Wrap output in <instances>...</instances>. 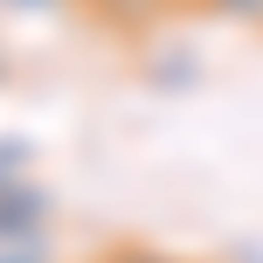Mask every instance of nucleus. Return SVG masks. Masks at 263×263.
I'll use <instances>...</instances> for the list:
<instances>
[{
    "label": "nucleus",
    "mask_w": 263,
    "mask_h": 263,
    "mask_svg": "<svg viewBox=\"0 0 263 263\" xmlns=\"http://www.w3.org/2000/svg\"><path fill=\"white\" fill-rule=\"evenodd\" d=\"M97 263H173V256H159V250H139V242H125V250H104Z\"/></svg>",
    "instance_id": "5"
},
{
    "label": "nucleus",
    "mask_w": 263,
    "mask_h": 263,
    "mask_svg": "<svg viewBox=\"0 0 263 263\" xmlns=\"http://www.w3.org/2000/svg\"><path fill=\"white\" fill-rule=\"evenodd\" d=\"M208 14H222V21H242V28H263V0H201Z\"/></svg>",
    "instance_id": "3"
},
{
    "label": "nucleus",
    "mask_w": 263,
    "mask_h": 263,
    "mask_svg": "<svg viewBox=\"0 0 263 263\" xmlns=\"http://www.w3.org/2000/svg\"><path fill=\"white\" fill-rule=\"evenodd\" d=\"M0 263H49V236H0Z\"/></svg>",
    "instance_id": "2"
},
{
    "label": "nucleus",
    "mask_w": 263,
    "mask_h": 263,
    "mask_svg": "<svg viewBox=\"0 0 263 263\" xmlns=\"http://www.w3.org/2000/svg\"><path fill=\"white\" fill-rule=\"evenodd\" d=\"M83 7H90V14H97V7H104V0H83Z\"/></svg>",
    "instance_id": "7"
},
{
    "label": "nucleus",
    "mask_w": 263,
    "mask_h": 263,
    "mask_svg": "<svg viewBox=\"0 0 263 263\" xmlns=\"http://www.w3.org/2000/svg\"><path fill=\"white\" fill-rule=\"evenodd\" d=\"M0 236H49V194L28 173L0 180Z\"/></svg>",
    "instance_id": "1"
},
{
    "label": "nucleus",
    "mask_w": 263,
    "mask_h": 263,
    "mask_svg": "<svg viewBox=\"0 0 263 263\" xmlns=\"http://www.w3.org/2000/svg\"><path fill=\"white\" fill-rule=\"evenodd\" d=\"M7 7H49V0H7Z\"/></svg>",
    "instance_id": "6"
},
{
    "label": "nucleus",
    "mask_w": 263,
    "mask_h": 263,
    "mask_svg": "<svg viewBox=\"0 0 263 263\" xmlns=\"http://www.w3.org/2000/svg\"><path fill=\"white\" fill-rule=\"evenodd\" d=\"M14 173H28V145L21 139H0V180H14Z\"/></svg>",
    "instance_id": "4"
}]
</instances>
